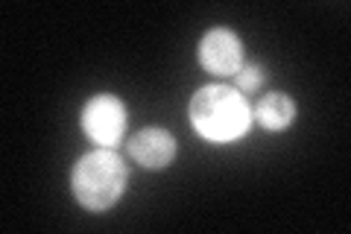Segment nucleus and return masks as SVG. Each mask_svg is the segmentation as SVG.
Instances as JSON below:
<instances>
[{
	"instance_id": "nucleus-1",
	"label": "nucleus",
	"mask_w": 351,
	"mask_h": 234,
	"mask_svg": "<svg viewBox=\"0 0 351 234\" xmlns=\"http://www.w3.org/2000/svg\"><path fill=\"white\" fill-rule=\"evenodd\" d=\"M191 124L205 141L228 143L249 132L252 108L237 88L205 85L191 100Z\"/></svg>"
},
{
	"instance_id": "nucleus-2",
	"label": "nucleus",
	"mask_w": 351,
	"mask_h": 234,
	"mask_svg": "<svg viewBox=\"0 0 351 234\" xmlns=\"http://www.w3.org/2000/svg\"><path fill=\"white\" fill-rule=\"evenodd\" d=\"M71 187L76 202L88 211H108L126 187V164L114 150L97 147L85 152L71 170Z\"/></svg>"
},
{
	"instance_id": "nucleus-3",
	"label": "nucleus",
	"mask_w": 351,
	"mask_h": 234,
	"mask_svg": "<svg viewBox=\"0 0 351 234\" xmlns=\"http://www.w3.org/2000/svg\"><path fill=\"white\" fill-rule=\"evenodd\" d=\"M82 129L97 147L114 150L126 129V106L114 94H97L82 108Z\"/></svg>"
},
{
	"instance_id": "nucleus-4",
	"label": "nucleus",
	"mask_w": 351,
	"mask_h": 234,
	"mask_svg": "<svg viewBox=\"0 0 351 234\" xmlns=\"http://www.w3.org/2000/svg\"><path fill=\"white\" fill-rule=\"evenodd\" d=\"M199 62L214 76H234L243 68V44H240L237 32L226 27L208 30L199 41Z\"/></svg>"
},
{
	"instance_id": "nucleus-5",
	"label": "nucleus",
	"mask_w": 351,
	"mask_h": 234,
	"mask_svg": "<svg viewBox=\"0 0 351 234\" xmlns=\"http://www.w3.org/2000/svg\"><path fill=\"white\" fill-rule=\"evenodd\" d=\"M129 155L141 167H147V170H161V167H167L173 161L176 141L167 129H158V126L141 129L138 135H132V141H129Z\"/></svg>"
},
{
	"instance_id": "nucleus-6",
	"label": "nucleus",
	"mask_w": 351,
	"mask_h": 234,
	"mask_svg": "<svg viewBox=\"0 0 351 234\" xmlns=\"http://www.w3.org/2000/svg\"><path fill=\"white\" fill-rule=\"evenodd\" d=\"M255 115H258V124L263 129H272V132H281L287 129L293 120H295V103L287 94H267L261 97V103L255 106Z\"/></svg>"
},
{
	"instance_id": "nucleus-7",
	"label": "nucleus",
	"mask_w": 351,
	"mask_h": 234,
	"mask_svg": "<svg viewBox=\"0 0 351 234\" xmlns=\"http://www.w3.org/2000/svg\"><path fill=\"white\" fill-rule=\"evenodd\" d=\"M234 76H237V88H240V91H255V88L261 85L258 65H246V68H240Z\"/></svg>"
}]
</instances>
